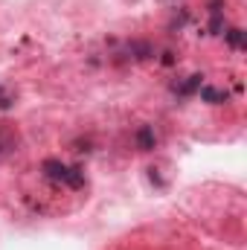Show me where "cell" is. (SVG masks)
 I'll return each mask as SVG.
<instances>
[{"label":"cell","mask_w":247,"mask_h":250,"mask_svg":"<svg viewBox=\"0 0 247 250\" xmlns=\"http://www.w3.org/2000/svg\"><path fill=\"white\" fill-rule=\"evenodd\" d=\"M41 169H44L47 181H53V184H64V187H70V189L84 187V172L79 166H64L62 160H44Z\"/></svg>","instance_id":"obj_1"},{"label":"cell","mask_w":247,"mask_h":250,"mask_svg":"<svg viewBox=\"0 0 247 250\" xmlns=\"http://www.w3.org/2000/svg\"><path fill=\"white\" fill-rule=\"evenodd\" d=\"M18 146V131L12 123H0V157H9Z\"/></svg>","instance_id":"obj_2"},{"label":"cell","mask_w":247,"mask_h":250,"mask_svg":"<svg viewBox=\"0 0 247 250\" xmlns=\"http://www.w3.org/2000/svg\"><path fill=\"white\" fill-rule=\"evenodd\" d=\"M134 143H137V148L140 151H151L154 148V131L148 128V125H143V128H137V134H134Z\"/></svg>","instance_id":"obj_3"},{"label":"cell","mask_w":247,"mask_h":250,"mask_svg":"<svg viewBox=\"0 0 247 250\" xmlns=\"http://www.w3.org/2000/svg\"><path fill=\"white\" fill-rule=\"evenodd\" d=\"M201 73H192V76H186V82H181V84H175V93L178 96H192L195 90H201Z\"/></svg>","instance_id":"obj_4"},{"label":"cell","mask_w":247,"mask_h":250,"mask_svg":"<svg viewBox=\"0 0 247 250\" xmlns=\"http://www.w3.org/2000/svg\"><path fill=\"white\" fill-rule=\"evenodd\" d=\"M198 93H201V99L209 102V105H221V102H227V90H221V87H201Z\"/></svg>","instance_id":"obj_5"},{"label":"cell","mask_w":247,"mask_h":250,"mask_svg":"<svg viewBox=\"0 0 247 250\" xmlns=\"http://www.w3.org/2000/svg\"><path fill=\"white\" fill-rule=\"evenodd\" d=\"M227 35V44L233 47V50H242L245 47V32L242 29H230V32H224Z\"/></svg>","instance_id":"obj_6"},{"label":"cell","mask_w":247,"mask_h":250,"mask_svg":"<svg viewBox=\"0 0 247 250\" xmlns=\"http://www.w3.org/2000/svg\"><path fill=\"white\" fill-rule=\"evenodd\" d=\"M12 105H15V93H9L6 87H0V108H3V111H9Z\"/></svg>","instance_id":"obj_7"}]
</instances>
